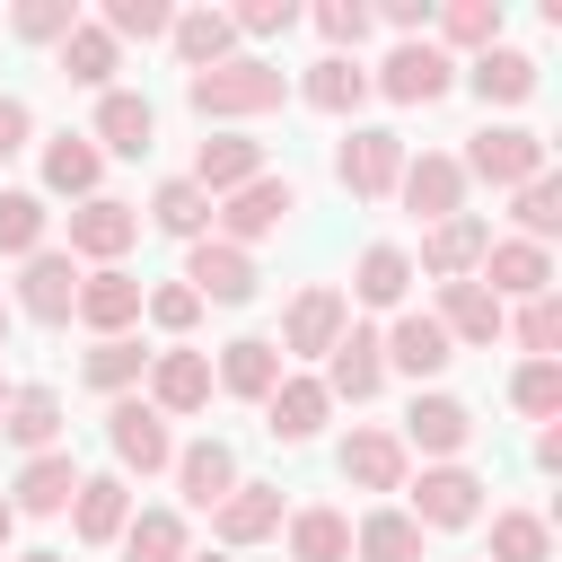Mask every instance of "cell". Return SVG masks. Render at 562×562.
Masks as SVG:
<instances>
[{
    "label": "cell",
    "mask_w": 562,
    "mask_h": 562,
    "mask_svg": "<svg viewBox=\"0 0 562 562\" xmlns=\"http://www.w3.org/2000/svg\"><path fill=\"white\" fill-rule=\"evenodd\" d=\"M184 105L202 123H220V132H246L255 114H281L290 105V70L263 61V53H228L220 70H193L184 79Z\"/></svg>",
    "instance_id": "1"
},
{
    "label": "cell",
    "mask_w": 562,
    "mask_h": 562,
    "mask_svg": "<svg viewBox=\"0 0 562 562\" xmlns=\"http://www.w3.org/2000/svg\"><path fill=\"white\" fill-rule=\"evenodd\" d=\"M422 536H457V527H483V509H492V483L457 457V465H422V474H404V501H395Z\"/></svg>",
    "instance_id": "2"
},
{
    "label": "cell",
    "mask_w": 562,
    "mask_h": 562,
    "mask_svg": "<svg viewBox=\"0 0 562 562\" xmlns=\"http://www.w3.org/2000/svg\"><path fill=\"white\" fill-rule=\"evenodd\" d=\"M457 167H465V184H492V193H518V184L553 176L544 132H527V123H483V132L457 149Z\"/></svg>",
    "instance_id": "3"
},
{
    "label": "cell",
    "mask_w": 562,
    "mask_h": 562,
    "mask_svg": "<svg viewBox=\"0 0 562 562\" xmlns=\"http://www.w3.org/2000/svg\"><path fill=\"white\" fill-rule=\"evenodd\" d=\"M474 404L465 395H448V386H413V404H404V422H395V439H404V457H422V465H457L465 448H474Z\"/></svg>",
    "instance_id": "4"
},
{
    "label": "cell",
    "mask_w": 562,
    "mask_h": 562,
    "mask_svg": "<svg viewBox=\"0 0 562 562\" xmlns=\"http://www.w3.org/2000/svg\"><path fill=\"white\" fill-rule=\"evenodd\" d=\"M105 448H114V474H123V483H132V474L149 483V474L176 465V422H167L149 395H114V404H105Z\"/></svg>",
    "instance_id": "5"
},
{
    "label": "cell",
    "mask_w": 562,
    "mask_h": 562,
    "mask_svg": "<svg viewBox=\"0 0 562 562\" xmlns=\"http://www.w3.org/2000/svg\"><path fill=\"white\" fill-rule=\"evenodd\" d=\"M404 132H386V123H351L342 140H334V184L351 193V202H395V176H404Z\"/></svg>",
    "instance_id": "6"
},
{
    "label": "cell",
    "mask_w": 562,
    "mask_h": 562,
    "mask_svg": "<svg viewBox=\"0 0 562 562\" xmlns=\"http://www.w3.org/2000/svg\"><path fill=\"white\" fill-rule=\"evenodd\" d=\"M290 211H299V184L263 167L255 184H237L228 202H211V237H220V246H246V255H255L263 237H281V228H290Z\"/></svg>",
    "instance_id": "7"
},
{
    "label": "cell",
    "mask_w": 562,
    "mask_h": 562,
    "mask_svg": "<svg viewBox=\"0 0 562 562\" xmlns=\"http://www.w3.org/2000/svg\"><path fill=\"white\" fill-rule=\"evenodd\" d=\"M61 228H70L61 255H70L79 272H97V263H123V255L140 246V202H123V193H88V202H70Z\"/></svg>",
    "instance_id": "8"
},
{
    "label": "cell",
    "mask_w": 562,
    "mask_h": 562,
    "mask_svg": "<svg viewBox=\"0 0 562 562\" xmlns=\"http://www.w3.org/2000/svg\"><path fill=\"white\" fill-rule=\"evenodd\" d=\"M334 474H342L351 492H369V501H395L404 474H413V457H404V439H395L386 422H351V430L334 439Z\"/></svg>",
    "instance_id": "9"
},
{
    "label": "cell",
    "mask_w": 562,
    "mask_h": 562,
    "mask_svg": "<svg viewBox=\"0 0 562 562\" xmlns=\"http://www.w3.org/2000/svg\"><path fill=\"white\" fill-rule=\"evenodd\" d=\"M140 395L167 413V422H193V413H211V351L202 342H158L149 351V378H140Z\"/></svg>",
    "instance_id": "10"
},
{
    "label": "cell",
    "mask_w": 562,
    "mask_h": 562,
    "mask_svg": "<svg viewBox=\"0 0 562 562\" xmlns=\"http://www.w3.org/2000/svg\"><path fill=\"white\" fill-rule=\"evenodd\" d=\"M316 386L334 395V413H342V404H378V395H386V351H378V325H360V316H351V325H342V342L316 360Z\"/></svg>",
    "instance_id": "11"
},
{
    "label": "cell",
    "mask_w": 562,
    "mask_h": 562,
    "mask_svg": "<svg viewBox=\"0 0 562 562\" xmlns=\"http://www.w3.org/2000/svg\"><path fill=\"white\" fill-rule=\"evenodd\" d=\"M448 88H457V61L439 44H386V61L369 70V97L386 105H439Z\"/></svg>",
    "instance_id": "12"
},
{
    "label": "cell",
    "mask_w": 562,
    "mask_h": 562,
    "mask_svg": "<svg viewBox=\"0 0 562 562\" xmlns=\"http://www.w3.org/2000/svg\"><path fill=\"white\" fill-rule=\"evenodd\" d=\"M35 176H44V184H35L44 202H88V193H105V149L61 123V132L35 140Z\"/></svg>",
    "instance_id": "13"
},
{
    "label": "cell",
    "mask_w": 562,
    "mask_h": 562,
    "mask_svg": "<svg viewBox=\"0 0 562 562\" xmlns=\"http://www.w3.org/2000/svg\"><path fill=\"white\" fill-rule=\"evenodd\" d=\"M70 307H79V263H70L61 246L26 255L18 281H9V316H26V325H70Z\"/></svg>",
    "instance_id": "14"
},
{
    "label": "cell",
    "mask_w": 562,
    "mask_h": 562,
    "mask_svg": "<svg viewBox=\"0 0 562 562\" xmlns=\"http://www.w3.org/2000/svg\"><path fill=\"white\" fill-rule=\"evenodd\" d=\"M378 351H386V378H413V386H430V378L457 360V342L439 334L430 307H395V316L378 325Z\"/></svg>",
    "instance_id": "15"
},
{
    "label": "cell",
    "mask_w": 562,
    "mask_h": 562,
    "mask_svg": "<svg viewBox=\"0 0 562 562\" xmlns=\"http://www.w3.org/2000/svg\"><path fill=\"white\" fill-rule=\"evenodd\" d=\"M465 167H457V149H422V158H404V176H395V202L422 220V228H439V220H457L465 211Z\"/></svg>",
    "instance_id": "16"
},
{
    "label": "cell",
    "mask_w": 562,
    "mask_h": 562,
    "mask_svg": "<svg viewBox=\"0 0 562 562\" xmlns=\"http://www.w3.org/2000/svg\"><path fill=\"white\" fill-rule=\"evenodd\" d=\"M413 246H395V237H378V246H360L351 255V290H342V307H369V316H395V307H413Z\"/></svg>",
    "instance_id": "17"
},
{
    "label": "cell",
    "mask_w": 562,
    "mask_h": 562,
    "mask_svg": "<svg viewBox=\"0 0 562 562\" xmlns=\"http://www.w3.org/2000/svg\"><path fill=\"white\" fill-rule=\"evenodd\" d=\"M342 325H351V307H342V290L334 281H307L290 307H281V360H325L334 342H342Z\"/></svg>",
    "instance_id": "18"
},
{
    "label": "cell",
    "mask_w": 562,
    "mask_h": 562,
    "mask_svg": "<svg viewBox=\"0 0 562 562\" xmlns=\"http://www.w3.org/2000/svg\"><path fill=\"white\" fill-rule=\"evenodd\" d=\"M290 97H299L307 114L360 123V105H369V61H360V53H316V61L290 79Z\"/></svg>",
    "instance_id": "19"
},
{
    "label": "cell",
    "mask_w": 562,
    "mask_h": 562,
    "mask_svg": "<svg viewBox=\"0 0 562 562\" xmlns=\"http://www.w3.org/2000/svg\"><path fill=\"white\" fill-rule=\"evenodd\" d=\"M176 281H184L202 307H246L263 272H255V255H246V246H220V237H202V246H184V272H176Z\"/></svg>",
    "instance_id": "20"
},
{
    "label": "cell",
    "mask_w": 562,
    "mask_h": 562,
    "mask_svg": "<svg viewBox=\"0 0 562 562\" xmlns=\"http://www.w3.org/2000/svg\"><path fill=\"white\" fill-rule=\"evenodd\" d=\"M140 272H123V263H97V272H79V307H70V325H88L97 342L105 334H140Z\"/></svg>",
    "instance_id": "21"
},
{
    "label": "cell",
    "mask_w": 562,
    "mask_h": 562,
    "mask_svg": "<svg viewBox=\"0 0 562 562\" xmlns=\"http://www.w3.org/2000/svg\"><path fill=\"white\" fill-rule=\"evenodd\" d=\"M79 483H88V465H79L70 448H44V457H26V465L9 474V509H18V518H70Z\"/></svg>",
    "instance_id": "22"
},
{
    "label": "cell",
    "mask_w": 562,
    "mask_h": 562,
    "mask_svg": "<svg viewBox=\"0 0 562 562\" xmlns=\"http://www.w3.org/2000/svg\"><path fill=\"white\" fill-rule=\"evenodd\" d=\"M474 281H483L501 307H518V299H544V290H553V246L492 237V246H483V263H474Z\"/></svg>",
    "instance_id": "23"
},
{
    "label": "cell",
    "mask_w": 562,
    "mask_h": 562,
    "mask_svg": "<svg viewBox=\"0 0 562 562\" xmlns=\"http://www.w3.org/2000/svg\"><path fill=\"white\" fill-rule=\"evenodd\" d=\"M281 378H290V360H281V342H272V334H237V342H220V351H211V386H220V395H237V404H263Z\"/></svg>",
    "instance_id": "24"
},
{
    "label": "cell",
    "mask_w": 562,
    "mask_h": 562,
    "mask_svg": "<svg viewBox=\"0 0 562 562\" xmlns=\"http://www.w3.org/2000/svg\"><path fill=\"white\" fill-rule=\"evenodd\" d=\"M281 518H290V509H281V483H237V492L211 509V544H220V553H255V544L281 536Z\"/></svg>",
    "instance_id": "25"
},
{
    "label": "cell",
    "mask_w": 562,
    "mask_h": 562,
    "mask_svg": "<svg viewBox=\"0 0 562 562\" xmlns=\"http://www.w3.org/2000/svg\"><path fill=\"white\" fill-rule=\"evenodd\" d=\"M88 140H97L105 158H149V149H158V105H149L140 88H105L97 114H88Z\"/></svg>",
    "instance_id": "26"
},
{
    "label": "cell",
    "mask_w": 562,
    "mask_h": 562,
    "mask_svg": "<svg viewBox=\"0 0 562 562\" xmlns=\"http://www.w3.org/2000/svg\"><path fill=\"white\" fill-rule=\"evenodd\" d=\"M483 246H492V220H483V211H457V220L422 228V255H413V272H422V281H474Z\"/></svg>",
    "instance_id": "27"
},
{
    "label": "cell",
    "mask_w": 562,
    "mask_h": 562,
    "mask_svg": "<svg viewBox=\"0 0 562 562\" xmlns=\"http://www.w3.org/2000/svg\"><path fill=\"white\" fill-rule=\"evenodd\" d=\"M325 422H334V395L316 386V369H290V378L263 395V430H272L281 448H307V439H325Z\"/></svg>",
    "instance_id": "28"
},
{
    "label": "cell",
    "mask_w": 562,
    "mask_h": 562,
    "mask_svg": "<svg viewBox=\"0 0 562 562\" xmlns=\"http://www.w3.org/2000/svg\"><path fill=\"white\" fill-rule=\"evenodd\" d=\"M167 474H176V492H184V509H202V518H211V509H220V501H228V492L246 483V474H237V448H228L220 430H211V439H184Z\"/></svg>",
    "instance_id": "29"
},
{
    "label": "cell",
    "mask_w": 562,
    "mask_h": 562,
    "mask_svg": "<svg viewBox=\"0 0 562 562\" xmlns=\"http://www.w3.org/2000/svg\"><path fill=\"white\" fill-rule=\"evenodd\" d=\"M457 88H474L483 105H527V97L544 88V70H536V53H518V44L501 35L492 53H474V61H457Z\"/></svg>",
    "instance_id": "30"
},
{
    "label": "cell",
    "mask_w": 562,
    "mask_h": 562,
    "mask_svg": "<svg viewBox=\"0 0 562 562\" xmlns=\"http://www.w3.org/2000/svg\"><path fill=\"white\" fill-rule=\"evenodd\" d=\"M430 316H439V334H448L457 351H492L501 325H509V307H501L483 281H439V307H430Z\"/></svg>",
    "instance_id": "31"
},
{
    "label": "cell",
    "mask_w": 562,
    "mask_h": 562,
    "mask_svg": "<svg viewBox=\"0 0 562 562\" xmlns=\"http://www.w3.org/2000/svg\"><path fill=\"white\" fill-rule=\"evenodd\" d=\"M61 430H70V413H61V395H53L44 378H26V386H9V413H0V439H9L18 457H44V448H61Z\"/></svg>",
    "instance_id": "32"
},
{
    "label": "cell",
    "mask_w": 562,
    "mask_h": 562,
    "mask_svg": "<svg viewBox=\"0 0 562 562\" xmlns=\"http://www.w3.org/2000/svg\"><path fill=\"white\" fill-rule=\"evenodd\" d=\"M184 176H193L211 202H228L237 184H255V176H263V140H255V132H211V140L193 149V167H184Z\"/></svg>",
    "instance_id": "33"
},
{
    "label": "cell",
    "mask_w": 562,
    "mask_h": 562,
    "mask_svg": "<svg viewBox=\"0 0 562 562\" xmlns=\"http://www.w3.org/2000/svg\"><path fill=\"white\" fill-rule=\"evenodd\" d=\"M132 509H140V492H132L123 474H88V483H79V501H70V536L97 553V544H114V536L132 527Z\"/></svg>",
    "instance_id": "34"
},
{
    "label": "cell",
    "mask_w": 562,
    "mask_h": 562,
    "mask_svg": "<svg viewBox=\"0 0 562 562\" xmlns=\"http://www.w3.org/2000/svg\"><path fill=\"white\" fill-rule=\"evenodd\" d=\"M167 53H176V70L193 79V70H220V61H228V53H246V44H237L228 9H176V26H167Z\"/></svg>",
    "instance_id": "35"
},
{
    "label": "cell",
    "mask_w": 562,
    "mask_h": 562,
    "mask_svg": "<svg viewBox=\"0 0 562 562\" xmlns=\"http://www.w3.org/2000/svg\"><path fill=\"white\" fill-rule=\"evenodd\" d=\"M140 228H158V237H176V246H202V237H211V193H202L193 176H158Z\"/></svg>",
    "instance_id": "36"
},
{
    "label": "cell",
    "mask_w": 562,
    "mask_h": 562,
    "mask_svg": "<svg viewBox=\"0 0 562 562\" xmlns=\"http://www.w3.org/2000/svg\"><path fill=\"white\" fill-rule=\"evenodd\" d=\"M281 544H290V562H351V509L299 501V509L281 518Z\"/></svg>",
    "instance_id": "37"
},
{
    "label": "cell",
    "mask_w": 562,
    "mask_h": 562,
    "mask_svg": "<svg viewBox=\"0 0 562 562\" xmlns=\"http://www.w3.org/2000/svg\"><path fill=\"white\" fill-rule=\"evenodd\" d=\"M501 26H509V9H501V0H448V9L430 18V44H439L448 61H474V53H492V44H501Z\"/></svg>",
    "instance_id": "38"
},
{
    "label": "cell",
    "mask_w": 562,
    "mask_h": 562,
    "mask_svg": "<svg viewBox=\"0 0 562 562\" xmlns=\"http://www.w3.org/2000/svg\"><path fill=\"white\" fill-rule=\"evenodd\" d=\"M53 70H61L70 88H97V97H105V88H114V70H123V44H114L97 18H79V26L53 44Z\"/></svg>",
    "instance_id": "39"
},
{
    "label": "cell",
    "mask_w": 562,
    "mask_h": 562,
    "mask_svg": "<svg viewBox=\"0 0 562 562\" xmlns=\"http://www.w3.org/2000/svg\"><path fill=\"white\" fill-rule=\"evenodd\" d=\"M79 378L114 404V395H140V378H149V342L140 334H105V342H88L79 351Z\"/></svg>",
    "instance_id": "40"
},
{
    "label": "cell",
    "mask_w": 562,
    "mask_h": 562,
    "mask_svg": "<svg viewBox=\"0 0 562 562\" xmlns=\"http://www.w3.org/2000/svg\"><path fill=\"white\" fill-rule=\"evenodd\" d=\"M422 527L395 509V501H378V509H360L351 518V562H422Z\"/></svg>",
    "instance_id": "41"
},
{
    "label": "cell",
    "mask_w": 562,
    "mask_h": 562,
    "mask_svg": "<svg viewBox=\"0 0 562 562\" xmlns=\"http://www.w3.org/2000/svg\"><path fill=\"white\" fill-rule=\"evenodd\" d=\"M44 246H53V202H44L35 184H0V255L26 263V255H44Z\"/></svg>",
    "instance_id": "42"
},
{
    "label": "cell",
    "mask_w": 562,
    "mask_h": 562,
    "mask_svg": "<svg viewBox=\"0 0 562 562\" xmlns=\"http://www.w3.org/2000/svg\"><path fill=\"white\" fill-rule=\"evenodd\" d=\"M114 544H123V562H184L193 527H184V509H132V527Z\"/></svg>",
    "instance_id": "43"
},
{
    "label": "cell",
    "mask_w": 562,
    "mask_h": 562,
    "mask_svg": "<svg viewBox=\"0 0 562 562\" xmlns=\"http://www.w3.org/2000/svg\"><path fill=\"white\" fill-rule=\"evenodd\" d=\"M483 518H492L483 562H553V518L544 509H483Z\"/></svg>",
    "instance_id": "44"
},
{
    "label": "cell",
    "mask_w": 562,
    "mask_h": 562,
    "mask_svg": "<svg viewBox=\"0 0 562 562\" xmlns=\"http://www.w3.org/2000/svg\"><path fill=\"white\" fill-rule=\"evenodd\" d=\"M509 237H527V246L562 237V176H536V184L509 193Z\"/></svg>",
    "instance_id": "45"
},
{
    "label": "cell",
    "mask_w": 562,
    "mask_h": 562,
    "mask_svg": "<svg viewBox=\"0 0 562 562\" xmlns=\"http://www.w3.org/2000/svg\"><path fill=\"white\" fill-rule=\"evenodd\" d=\"M202 316H211V307H202L184 281H149V290H140V325H149V334H167V342H193V325H202Z\"/></svg>",
    "instance_id": "46"
},
{
    "label": "cell",
    "mask_w": 562,
    "mask_h": 562,
    "mask_svg": "<svg viewBox=\"0 0 562 562\" xmlns=\"http://www.w3.org/2000/svg\"><path fill=\"white\" fill-rule=\"evenodd\" d=\"M501 334H509L527 360H562V299H553V290H544V299H518Z\"/></svg>",
    "instance_id": "47"
},
{
    "label": "cell",
    "mask_w": 562,
    "mask_h": 562,
    "mask_svg": "<svg viewBox=\"0 0 562 562\" xmlns=\"http://www.w3.org/2000/svg\"><path fill=\"white\" fill-rule=\"evenodd\" d=\"M97 26H105L114 44H167L176 0H105V9H97Z\"/></svg>",
    "instance_id": "48"
},
{
    "label": "cell",
    "mask_w": 562,
    "mask_h": 562,
    "mask_svg": "<svg viewBox=\"0 0 562 562\" xmlns=\"http://www.w3.org/2000/svg\"><path fill=\"white\" fill-rule=\"evenodd\" d=\"M509 413L562 422V360H518V369H509Z\"/></svg>",
    "instance_id": "49"
},
{
    "label": "cell",
    "mask_w": 562,
    "mask_h": 562,
    "mask_svg": "<svg viewBox=\"0 0 562 562\" xmlns=\"http://www.w3.org/2000/svg\"><path fill=\"white\" fill-rule=\"evenodd\" d=\"M307 26L325 35V53H360V44L378 35V18H369V0H316V9H307Z\"/></svg>",
    "instance_id": "50"
},
{
    "label": "cell",
    "mask_w": 562,
    "mask_h": 562,
    "mask_svg": "<svg viewBox=\"0 0 562 562\" xmlns=\"http://www.w3.org/2000/svg\"><path fill=\"white\" fill-rule=\"evenodd\" d=\"M70 26H79V0H18L9 9V35L18 44H61Z\"/></svg>",
    "instance_id": "51"
},
{
    "label": "cell",
    "mask_w": 562,
    "mask_h": 562,
    "mask_svg": "<svg viewBox=\"0 0 562 562\" xmlns=\"http://www.w3.org/2000/svg\"><path fill=\"white\" fill-rule=\"evenodd\" d=\"M228 26H237V44H272V35L307 26V9H299V0H237V9H228Z\"/></svg>",
    "instance_id": "52"
},
{
    "label": "cell",
    "mask_w": 562,
    "mask_h": 562,
    "mask_svg": "<svg viewBox=\"0 0 562 562\" xmlns=\"http://www.w3.org/2000/svg\"><path fill=\"white\" fill-rule=\"evenodd\" d=\"M369 18H378L395 44H430V18H439V9H430V0H386V9H369Z\"/></svg>",
    "instance_id": "53"
},
{
    "label": "cell",
    "mask_w": 562,
    "mask_h": 562,
    "mask_svg": "<svg viewBox=\"0 0 562 562\" xmlns=\"http://www.w3.org/2000/svg\"><path fill=\"white\" fill-rule=\"evenodd\" d=\"M26 149H35V105L0 88V167H9V158H26Z\"/></svg>",
    "instance_id": "54"
},
{
    "label": "cell",
    "mask_w": 562,
    "mask_h": 562,
    "mask_svg": "<svg viewBox=\"0 0 562 562\" xmlns=\"http://www.w3.org/2000/svg\"><path fill=\"white\" fill-rule=\"evenodd\" d=\"M527 457H536V474H562V422H536V448Z\"/></svg>",
    "instance_id": "55"
},
{
    "label": "cell",
    "mask_w": 562,
    "mask_h": 562,
    "mask_svg": "<svg viewBox=\"0 0 562 562\" xmlns=\"http://www.w3.org/2000/svg\"><path fill=\"white\" fill-rule=\"evenodd\" d=\"M9 544H18V509H9V492H0V562H9Z\"/></svg>",
    "instance_id": "56"
},
{
    "label": "cell",
    "mask_w": 562,
    "mask_h": 562,
    "mask_svg": "<svg viewBox=\"0 0 562 562\" xmlns=\"http://www.w3.org/2000/svg\"><path fill=\"white\" fill-rule=\"evenodd\" d=\"M9 562H70V553H53V544H26V553H9Z\"/></svg>",
    "instance_id": "57"
},
{
    "label": "cell",
    "mask_w": 562,
    "mask_h": 562,
    "mask_svg": "<svg viewBox=\"0 0 562 562\" xmlns=\"http://www.w3.org/2000/svg\"><path fill=\"white\" fill-rule=\"evenodd\" d=\"M9 334H18V316H9V290H0V351H9Z\"/></svg>",
    "instance_id": "58"
},
{
    "label": "cell",
    "mask_w": 562,
    "mask_h": 562,
    "mask_svg": "<svg viewBox=\"0 0 562 562\" xmlns=\"http://www.w3.org/2000/svg\"><path fill=\"white\" fill-rule=\"evenodd\" d=\"M184 562H237V553H184Z\"/></svg>",
    "instance_id": "59"
},
{
    "label": "cell",
    "mask_w": 562,
    "mask_h": 562,
    "mask_svg": "<svg viewBox=\"0 0 562 562\" xmlns=\"http://www.w3.org/2000/svg\"><path fill=\"white\" fill-rule=\"evenodd\" d=\"M0 413H9V378H0Z\"/></svg>",
    "instance_id": "60"
},
{
    "label": "cell",
    "mask_w": 562,
    "mask_h": 562,
    "mask_svg": "<svg viewBox=\"0 0 562 562\" xmlns=\"http://www.w3.org/2000/svg\"><path fill=\"white\" fill-rule=\"evenodd\" d=\"M465 562H483V553H465Z\"/></svg>",
    "instance_id": "61"
}]
</instances>
